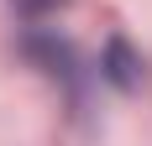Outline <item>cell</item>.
<instances>
[{
    "instance_id": "obj_1",
    "label": "cell",
    "mask_w": 152,
    "mask_h": 146,
    "mask_svg": "<svg viewBox=\"0 0 152 146\" xmlns=\"http://www.w3.org/2000/svg\"><path fill=\"white\" fill-rule=\"evenodd\" d=\"M21 52H26L47 78H58L74 99H84V78H89V68L79 63L74 42L58 37V26H47V21H42V26H26V31H21Z\"/></svg>"
},
{
    "instance_id": "obj_2",
    "label": "cell",
    "mask_w": 152,
    "mask_h": 146,
    "mask_svg": "<svg viewBox=\"0 0 152 146\" xmlns=\"http://www.w3.org/2000/svg\"><path fill=\"white\" fill-rule=\"evenodd\" d=\"M100 78H105L110 89H121V94H137V89L147 84V58H142L126 37H110L105 52H100Z\"/></svg>"
},
{
    "instance_id": "obj_3",
    "label": "cell",
    "mask_w": 152,
    "mask_h": 146,
    "mask_svg": "<svg viewBox=\"0 0 152 146\" xmlns=\"http://www.w3.org/2000/svg\"><path fill=\"white\" fill-rule=\"evenodd\" d=\"M11 11L26 21V26H42V21H53L58 11H68V0H11Z\"/></svg>"
}]
</instances>
